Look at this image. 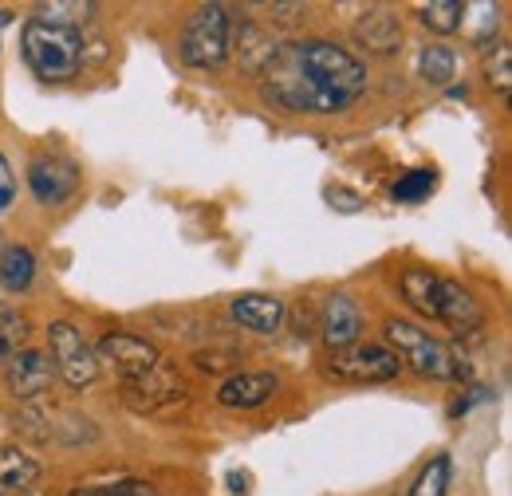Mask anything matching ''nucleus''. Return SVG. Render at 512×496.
Returning <instances> with one entry per match:
<instances>
[{"label": "nucleus", "instance_id": "nucleus-1", "mask_svg": "<svg viewBox=\"0 0 512 496\" xmlns=\"http://www.w3.org/2000/svg\"><path fill=\"white\" fill-rule=\"evenodd\" d=\"M268 79H272L268 83L272 103H280L284 111H312V115L343 111L367 91V67L327 40L292 44L268 67Z\"/></svg>", "mask_w": 512, "mask_h": 496}, {"label": "nucleus", "instance_id": "nucleus-2", "mask_svg": "<svg viewBox=\"0 0 512 496\" xmlns=\"http://www.w3.org/2000/svg\"><path fill=\"white\" fill-rule=\"evenodd\" d=\"M24 60L40 79L64 83L75 79L83 67V36L71 28H52L40 20H28L24 28Z\"/></svg>", "mask_w": 512, "mask_h": 496}, {"label": "nucleus", "instance_id": "nucleus-3", "mask_svg": "<svg viewBox=\"0 0 512 496\" xmlns=\"http://www.w3.org/2000/svg\"><path fill=\"white\" fill-rule=\"evenodd\" d=\"M386 339L394 343L398 363H410L418 374H426V378H461L457 355L449 351L442 339H434L430 331H422L418 323L390 319L386 323Z\"/></svg>", "mask_w": 512, "mask_h": 496}, {"label": "nucleus", "instance_id": "nucleus-4", "mask_svg": "<svg viewBox=\"0 0 512 496\" xmlns=\"http://www.w3.org/2000/svg\"><path fill=\"white\" fill-rule=\"evenodd\" d=\"M229 56V12L221 4L197 8L182 36V60L190 67H217Z\"/></svg>", "mask_w": 512, "mask_h": 496}, {"label": "nucleus", "instance_id": "nucleus-5", "mask_svg": "<svg viewBox=\"0 0 512 496\" xmlns=\"http://www.w3.org/2000/svg\"><path fill=\"white\" fill-rule=\"evenodd\" d=\"M398 371H402L398 355L379 343H351V347H335L327 355V374L343 378V382H386Z\"/></svg>", "mask_w": 512, "mask_h": 496}, {"label": "nucleus", "instance_id": "nucleus-6", "mask_svg": "<svg viewBox=\"0 0 512 496\" xmlns=\"http://www.w3.org/2000/svg\"><path fill=\"white\" fill-rule=\"evenodd\" d=\"M48 339H52V367L64 374L75 390L79 386H91L99 378V359L87 347L83 331H75L71 323H52L48 327Z\"/></svg>", "mask_w": 512, "mask_h": 496}, {"label": "nucleus", "instance_id": "nucleus-7", "mask_svg": "<svg viewBox=\"0 0 512 496\" xmlns=\"http://www.w3.org/2000/svg\"><path fill=\"white\" fill-rule=\"evenodd\" d=\"M28 186L32 193L44 201V205H60L67 201L75 186H79V170L71 158H60V154H40L32 166H28Z\"/></svg>", "mask_w": 512, "mask_h": 496}, {"label": "nucleus", "instance_id": "nucleus-8", "mask_svg": "<svg viewBox=\"0 0 512 496\" xmlns=\"http://www.w3.org/2000/svg\"><path fill=\"white\" fill-rule=\"evenodd\" d=\"M99 363H111L115 371L123 374V378H142L146 371H154L158 367V351L146 343V339H138V335H127V331H115V335H107L103 343H99V355H95Z\"/></svg>", "mask_w": 512, "mask_h": 496}, {"label": "nucleus", "instance_id": "nucleus-9", "mask_svg": "<svg viewBox=\"0 0 512 496\" xmlns=\"http://www.w3.org/2000/svg\"><path fill=\"white\" fill-rule=\"evenodd\" d=\"M4 367H8V390L16 398H24V402H32L36 394H44L48 382H52V374H56L52 359L40 355V351H16Z\"/></svg>", "mask_w": 512, "mask_h": 496}, {"label": "nucleus", "instance_id": "nucleus-10", "mask_svg": "<svg viewBox=\"0 0 512 496\" xmlns=\"http://www.w3.org/2000/svg\"><path fill=\"white\" fill-rule=\"evenodd\" d=\"M182 398H186L182 382L174 374L162 371V363L154 371H146L142 378H130L127 382V402L134 410H158L162 402H182Z\"/></svg>", "mask_w": 512, "mask_h": 496}, {"label": "nucleus", "instance_id": "nucleus-11", "mask_svg": "<svg viewBox=\"0 0 512 496\" xmlns=\"http://www.w3.org/2000/svg\"><path fill=\"white\" fill-rule=\"evenodd\" d=\"M438 319L449 323L457 335H469V331H477L485 323L477 300L461 284H453V280H442V288H438Z\"/></svg>", "mask_w": 512, "mask_h": 496}, {"label": "nucleus", "instance_id": "nucleus-12", "mask_svg": "<svg viewBox=\"0 0 512 496\" xmlns=\"http://www.w3.org/2000/svg\"><path fill=\"white\" fill-rule=\"evenodd\" d=\"M320 327H323V339H327L331 351H335V347H351V343H359L363 315H359V308H355L347 296H327Z\"/></svg>", "mask_w": 512, "mask_h": 496}, {"label": "nucleus", "instance_id": "nucleus-13", "mask_svg": "<svg viewBox=\"0 0 512 496\" xmlns=\"http://www.w3.org/2000/svg\"><path fill=\"white\" fill-rule=\"evenodd\" d=\"M276 394V378L272 374H233L221 382L217 402L229 410H253L260 402H268Z\"/></svg>", "mask_w": 512, "mask_h": 496}, {"label": "nucleus", "instance_id": "nucleus-14", "mask_svg": "<svg viewBox=\"0 0 512 496\" xmlns=\"http://www.w3.org/2000/svg\"><path fill=\"white\" fill-rule=\"evenodd\" d=\"M355 40H359L363 48L379 52V56H390V52L398 48V40H402V24H398V16H390L386 8H371V12L355 24Z\"/></svg>", "mask_w": 512, "mask_h": 496}, {"label": "nucleus", "instance_id": "nucleus-15", "mask_svg": "<svg viewBox=\"0 0 512 496\" xmlns=\"http://www.w3.org/2000/svg\"><path fill=\"white\" fill-rule=\"evenodd\" d=\"M233 315L249 327V331H260V335H272L280 323H284V304L276 296H237L233 300Z\"/></svg>", "mask_w": 512, "mask_h": 496}, {"label": "nucleus", "instance_id": "nucleus-16", "mask_svg": "<svg viewBox=\"0 0 512 496\" xmlns=\"http://www.w3.org/2000/svg\"><path fill=\"white\" fill-rule=\"evenodd\" d=\"M398 288H402V300L410 308L430 315V319H438V288H442V280L430 268H406L402 280H398Z\"/></svg>", "mask_w": 512, "mask_h": 496}, {"label": "nucleus", "instance_id": "nucleus-17", "mask_svg": "<svg viewBox=\"0 0 512 496\" xmlns=\"http://www.w3.org/2000/svg\"><path fill=\"white\" fill-rule=\"evenodd\" d=\"M36 481H40V465H36L28 453L4 445V449H0V489H4V493H24V489H32Z\"/></svg>", "mask_w": 512, "mask_h": 496}, {"label": "nucleus", "instance_id": "nucleus-18", "mask_svg": "<svg viewBox=\"0 0 512 496\" xmlns=\"http://www.w3.org/2000/svg\"><path fill=\"white\" fill-rule=\"evenodd\" d=\"M32 276H36V260H32L28 248L12 245L0 252V284L8 292H24L32 284Z\"/></svg>", "mask_w": 512, "mask_h": 496}, {"label": "nucleus", "instance_id": "nucleus-19", "mask_svg": "<svg viewBox=\"0 0 512 496\" xmlns=\"http://www.w3.org/2000/svg\"><path fill=\"white\" fill-rule=\"evenodd\" d=\"M91 12H95V4H83V0H52V4H36V20H40V24L71 28V32H79V28L87 24Z\"/></svg>", "mask_w": 512, "mask_h": 496}, {"label": "nucleus", "instance_id": "nucleus-20", "mask_svg": "<svg viewBox=\"0 0 512 496\" xmlns=\"http://www.w3.org/2000/svg\"><path fill=\"white\" fill-rule=\"evenodd\" d=\"M422 24L430 28V32H457L461 24H465V4L461 0H434V4H422Z\"/></svg>", "mask_w": 512, "mask_h": 496}, {"label": "nucleus", "instance_id": "nucleus-21", "mask_svg": "<svg viewBox=\"0 0 512 496\" xmlns=\"http://www.w3.org/2000/svg\"><path fill=\"white\" fill-rule=\"evenodd\" d=\"M24 335H28V323H24L12 308H4V300H0V367L20 351Z\"/></svg>", "mask_w": 512, "mask_h": 496}, {"label": "nucleus", "instance_id": "nucleus-22", "mask_svg": "<svg viewBox=\"0 0 512 496\" xmlns=\"http://www.w3.org/2000/svg\"><path fill=\"white\" fill-rule=\"evenodd\" d=\"M453 67H457V60H453V52L442 48V44H434V48L422 52V79L434 83V87H446L449 79H453Z\"/></svg>", "mask_w": 512, "mask_h": 496}, {"label": "nucleus", "instance_id": "nucleus-23", "mask_svg": "<svg viewBox=\"0 0 512 496\" xmlns=\"http://www.w3.org/2000/svg\"><path fill=\"white\" fill-rule=\"evenodd\" d=\"M446 489H449V457H434L422 469V477L414 481L410 496H446Z\"/></svg>", "mask_w": 512, "mask_h": 496}, {"label": "nucleus", "instance_id": "nucleus-24", "mask_svg": "<svg viewBox=\"0 0 512 496\" xmlns=\"http://www.w3.org/2000/svg\"><path fill=\"white\" fill-rule=\"evenodd\" d=\"M434 186H438V182H434L430 170H410L406 178L394 182V197H398V201H422V197L434 193Z\"/></svg>", "mask_w": 512, "mask_h": 496}, {"label": "nucleus", "instance_id": "nucleus-25", "mask_svg": "<svg viewBox=\"0 0 512 496\" xmlns=\"http://www.w3.org/2000/svg\"><path fill=\"white\" fill-rule=\"evenodd\" d=\"M485 71H489V79L497 83V91L509 95V87H512V48L509 44H501V48L493 52V60H489Z\"/></svg>", "mask_w": 512, "mask_h": 496}, {"label": "nucleus", "instance_id": "nucleus-26", "mask_svg": "<svg viewBox=\"0 0 512 496\" xmlns=\"http://www.w3.org/2000/svg\"><path fill=\"white\" fill-rule=\"evenodd\" d=\"M12 197H16V178H12V166H8V158L0 154V213L12 205Z\"/></svg>", "mask_w": 512, "mask_h": 496}, {"label": "nucleus", "instance_id": "nucleus-27", "mask_svg": "<svg viewBox=\"0 0 512 496\" xmlns=\"http://www.w3.org/2000/svg\"><path fill=\"white\" fill-rule=\"evenodd\" d=\"M327 201H331L335 209H343V213H359V209H363V197H359V193H347V189H331Z\"/></svg>", "mask_w": 512, "mask_h": 496}, {"label": "nucleus", "instance_id": "nucleus-28", "mask_svg": "<svg viewBox=\"0 0 512 496\" xmlns=\"http://www.w3.org/2000/svg\"><path fill=\"white\" fill-rule=\"evenodd\" d=\"M71 496H115V493H111V485H103V489H75Z\"/></svg>", "mask_w": 512, "mask_h": 496}, {"label": "nucleus", "instance_id": "nucleus-29", "mask_svg": "<svg viewBox=\"0 0 512 496\" xmlns=\"http://www.w3.org/2000/svg\"><path fill=\"white\" fill-rule=\"evenodd\" d=\"M229 481H233V493H249V489H245V485H249V477H241V473H233Z\"/></svg>", "mask_w": 512, "mask_h": 496}, {"label": "nucleus", "instance_id": "nucleus-30", "mask_svg": "<svg viewBox=\"0 0 512 496\" xmlns=\"http://www.w3.org/2000/svg\"><path fill=\"white\" fill-rule=\"evenodd\" d=\"M8 24H12V12H4V8H0V32H4Z\"/></svg>", "mask_w": 512, "mask_h": 496}]
</instances>
